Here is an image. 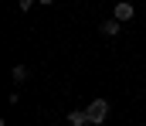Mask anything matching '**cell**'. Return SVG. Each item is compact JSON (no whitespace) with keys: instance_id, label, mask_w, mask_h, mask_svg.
Returning a JSON list of instances; mask_svg holds the SVG:
<instances>
[{"instance_id":"6da1fadb","label":"cell","mask_w":146,"mask_h":126,"mask_svg":"<svg viewBox=\"0 0 146 126\" xmlns=\"http://www.w3.org/2000/svg\"><path fill=\"white\" fill-rule=\"evenodd\" d=\"M85 113H88V123L92 126H102L106 116H109V102H106V99H92V102L85 106Z\"/></svg>"},{"instance_id":"7a4b0ae2","label":"cell","mask_w":146,"mask_h":126,"mask_svg":"<svg viewBox=\"0 0 146 126\" xmlns=\"http://www.w3.org/2000/svg\"><path fill=\"white\" fill-rule=\"evenodd\" d=\"M112 17H115L119 24H126V21H133V17H136V7H133L129 0H122V3H115V7H112Z\"/></svg>"},{"instance_id":"3957f363","label":"cell","mask_w":146,"mask_h":126,"mask_svg":"<svg viewBox=\"0 0 146 126\" xmlns=\"http://www.w3.org/2000/svg\"><path fill=\"white\" fill-rule=\"evenodd\" d=\"M119 27H122V24H119V21H115V17H106V21H102V24H99V31H102V34H106V38H115V34H119Z\"/></svg>"},{"instance_id":"277c9868","label":"cell","mask_w":146,"mask_h":126,"mask_svg":"<svg viewBox=\"0 0 146 126\" xmlns=\"http://www.w3.org/2000/svg\"><path fill=\"white\" fill-rule=\"evenodd\" d=\"M88 123V113H85V109H72V113H68V126H85Z\"/></svg>"},{"instance_id":"5b68a950","label":"cell","mask_w":146,"mask_h":126,"mask_svg":"<svg viewBox=\"0 0 146 126\" xmlns=\"http://www.w3.org/2000/svg\"><path fill=\"white\" fill-rule=\"evenodd\" d=\"M27 75H31V72H27V65H14V68H10V79H14V82H17V85L24 82Z\"/></svg>"},{"instance_id":"8992f818","label":"cell","mask_w":146,"mask_h":126,"mask_svg":"<svg viewBox=\"0 0 146 126\" xmlns=\"http://www.w3.org/2000/svg\"><path fill=\"white\" fill-rule=\"evenodd\" d=\"M37 0H21V3H17V7H21V14H24V10H31V7H34Z\"/></svg>"},{"instance_id":"52a82bcc","label":"cell","mask_w":146,"mask_h":126,"mask_svg":"<svg viewBox=\"0 0 146 126\" xmlns=\"http://www.w3.org/2000/svg\"><path fill=\"white\" fill-rule=\"evenodd\" d=\"M37 3H44V7H51V3H54V0H37Z\"/></svg>"}]
</instances>
